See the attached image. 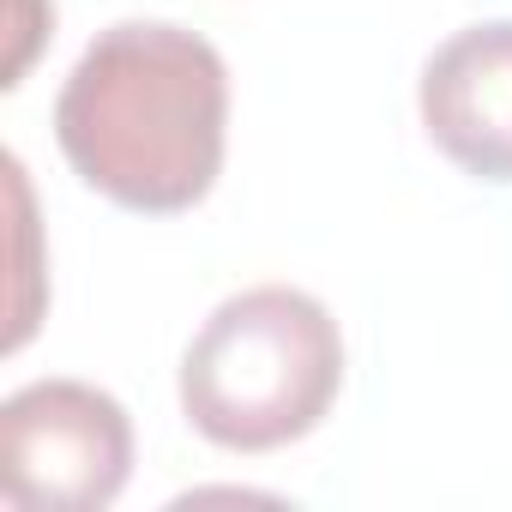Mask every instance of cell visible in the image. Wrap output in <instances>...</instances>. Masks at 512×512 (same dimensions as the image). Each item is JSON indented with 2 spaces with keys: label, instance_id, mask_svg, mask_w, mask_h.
<instances>
[{
  "label": "cell",
  "instance_id": "obj_2",
  "mask_svg": "<svg viewBox=\"0 0 512 512\" xmlns=\"http://www.w3.org/2000/svg\"><path fill=\"white\" fill-rule=\"evenodd\" d=\"M338 386V320L290 284L229 296L181 356V416L223 452H278L314 434Z\"/></svg>",
  "mask_w": 512,
  "mask_h": 512
},
{
  "label": "cell",
  "instance_id": "obj_3",
  "mask_svg": "<svg viewBox=\"0 0 512 512\" xmlns=\"http://www.w3.org/2000/svg\"><path fill=\"white\" fill-rule=\"evenodd\" d=\"M133 476L121 398L85 380H31L0 404V500L13 512H103Z\"/></svg>",
  "mask_w": 512,
  "mask_h": 512
},
{
  "label": "cell",
  "instance_id": "obj_4",
  "mask_svg": "<svg viewBox=\"0 0 512 512\" xmlns=\"http://www.w3.org/2000/svg\"><path fill=\"white\" fill-rule=\"evenodd\" d=\"M416 103L440 157L476 181H512V19L446 37L422 67Z\"/></svg>",
  "mask_w": 512,
  "mask_h": 512
},
{
  "label": "cell",
  "instance_id": "obj_1",
  "mask_svg": "<svg viewBox=\"0 0 512 512\" xmlns=\"http://www.w3.org/2000/svg\"><path fill=\"white\" fill-rule=\"evenodd\" d=\"M61 157L121 211H193L223 169L229 73L223 55L181 25L121 19L97 31L55 97Z\"/></svg>",
  "mask_w": 512,
  "mask_h": 512
}]
</instances>
